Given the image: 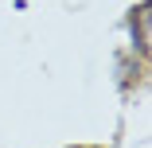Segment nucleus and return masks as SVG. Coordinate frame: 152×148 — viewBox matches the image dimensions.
Returning <instances> with one entry per match:
<instances>
[{
	"instance_id": "f257e3e1",
	"label": "nucleus",
	"mask_w": 152,
	"mask_h": 148,
	"mask_svg": "<svg viewBox=\"0 0 152 148\" xmlns=\"http://www.w3.org/2000/svg\"><path fill=\"white\" fill-rule=\"evenodd\" d=\"M129 31H133V47H137V55H148V51H152V4L133 8V16H129Z\"/></svg>"
}]
</instances>
